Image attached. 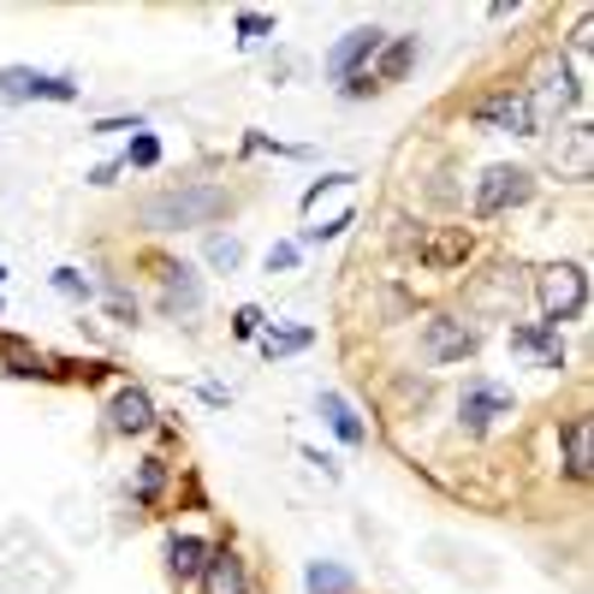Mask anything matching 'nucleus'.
I'll list each match as a JSON object with an SVG mask.
<instances>
[{"instance_id":"obj_1","label":"nucleus","mask_w":594,"mask_h":594,"mask_svg":"<svg viewBox=\"0 0 594 594\" xmlns=\"http://www.w3.org/2000/svg\"><path fill=\"white\" fill-rule=\"evenodd\" d=\"M143 226L149 232H191V226H214L221 214H232V191L221 184H172L143 202Z\"/></svg>"},{"instance_id":"obj_2","label":"nucleus","mask_w":594,"mask_h":594,"mask_svg":"<svg viewBox=\"0 0 594 594\" xmlns=\"http://www.w3.org/2000/svg\"><path fill=\"white\" fill-rule=\"evenodd\" d=\"M60 583H66L60 559H54L31 529L0 535V594H54Z\"/></svg>"},{"instance_id":"obj_3","label":"nucleus","mask_w":594,"mask_h":594,"mask_svg":"<svg viewBox=\"0 0 594 594\" xmlns=\"http://www.w3.org/2000/svg\"><path fill=\"white\" fill-rule=\"evenodd\" d=\"M535 298H541V327H559V322H576L589 310V273L576 262H553L535 273Z\"/></svg>"},{"instance_id":"obj_4","label":"nucleus","mask_w":594,"mask_h":594,"mask_svg":"<svg viewBox=\"0 0 594 594\" xmlns=\"http://www.w3.org/2000/svg\"><path fill=\"white\" fill-rule=\"evenodd\" d=\"M482 132H505V137H535V101L524 90H494V96H482L475 101V113H470Z\"/></svg>"},{"instance_id":"obj_5","label":"nucleus","mask_w":594,"mask_h":594,"mask_svg":"<svg viewBox=\"0 0 594 594\" xmlns=\"http://www.w3.org/2000/svg\"><path fill=\"white\" fill-rule=\"evenodd\" d=\"M500 416H512V393H505L500 381H487V374L463 381V393H458V428L463 434H487Z\"/></svg>"},{"instance_id":"obj_6","label":"nucleus","mask_w":594,"mask_h":594,"mask_svg":"<svg viewBox=\"0 0 594 594\" xmlns=\"http://www.w3.org/2000/svg\"><path fill=\"white\" fill-rule=\"evenodd\" d=\"M529 191H535V179L524 167H487L482 184H475V214H505L517 202H529Z\"/></svg>"},{"instance_id":"obj_7","label":"nucleus","mask_w":594,"mask_h":594,"mask_svg":"<svg viewBox=\"0 0 594 594\" xmlns=\"http://www.w3.org/2000/svg\"><path fill=\"white\" fill-rule=\"evenodd\" d=\"M0 96H7V101H78V83L54 78V71L7 66V71H0Z\"/></svg>"},{"instance_id":"obj_8","label":"nucleus","mask_w":594,"mask_h":594,"mask_svg":"<svg viewBox=\"0 0 594 594\" xmlns=\"http://www.w3.org/2000/svg\"><path fill=\"white\" fill-rule=\"evenodd\" d=\"M423 345H428L434 363H463V357H475L482 333L463 327L458 315H428V322H423Z\"/></svg>"},{"instance_id":"obj_9","label":"nucleus","mask_w":594,"mask_h":594,"mask_svg":"<svg viewBox=\"0 0 594 594\" xmlns=\"http://www.w3.org/2000/svg\"><path fill=\"white\" fill-rule=\"evenodd\" d=\"M553 172L571 184H589L594 179V132L589 125H571V132L553 137Z\"/></svg>"},{"instance_id":"obj_10","label":"nucleus","mask_w":594,"mask_h":594,"mask_svg":"<svg viewBox=\"0 0 594 594\" xmlns=\"http://www.w3.org/2000/svg\"><path fill=\"white\" fill-rule=\"evenodd\" d=\"M470 250H475V238L463 226H440V232H428V238H416V256H423V268H434V273L463 268Z\"/></svg>"},{"instance_id":"obj_11","label":"nucleus","mask_w":594,"mask_h":594,"mask_svg":"<svg viewBox=\"0 0 594 594\" xmlns=\"http://www.w3.org/2000/svg\"><path fill=\"white\" fill-rule=\"evenodd\" d=\"M381 42H386V31H374V24H363V31H345V42L327 54V78H357L363 60L381 54Z\"/></svg>"},{"instance_id":"obj_12","label":"nucleus","mask_w":594,"mask_h":594,"mask_svg":"<svg viewBox=\"0 0 594 594\" xmlns=\"http://www.w3.org/2000/svg\"><path fill=\"white\" fill-rule=\"evenodd\" d=\"M161 303H167V315H197L202 310V280H197V268H184V262H167L161 268Z\"/></svg>"},{"instance_id":"obj_13","label":"nucleus","mask_w":594,"mask_h":594,"mask_svg":"<svg viewBox=\"0 0 594 594\" xmlns=\"http://www.w3.org/2000/svg\"><path fill=\"white\" fill-rule=\"evenodd\" d=\"M512 351H517V357H535L541 369H564L559 327H512Z\"/></svg>"},{"instance_id":"obj_14","label":"nucleus","mask_w":594,"mask_h":594,"mask_svg":"<svg viewBox=\"0 0 594 594\" xmlns=\"http://www.w3.org/2000/svg\"><path fill=\"white\" fill-rule=\"evenodd\" d=\"M108 416H113V428H120V434L155 428V404H149V393H143V386H125V393H113Z\"/></svg>"},{"instance_id":"obj_15","label":"nucleus","mask_w":594,"mask_h":594,"mask_svg":"<svg viewBox=\"0 0 594 594\" xmlns=\"http://www.w3.org/2000/svg\"><path fill=\"white\" fill-rule=\"evenodd\" d=\"M202 564H209V541H197V535H172L167 541V571L179 576V583H197Z\"/></svg>"},{"instance_id":"obj_16","label":"nucleus","mask_w":594,"mask_h":594,"mask_svg":"<svg viewBox=\"0 0 594 594\" xmlns=\"http://www.w3.org/2000/svg\"><path fill=\"white\" fill-rule=\"evenodd\" d=\"M564 458H571L576 482H589V475H594V423H589V416H571V428H564Z\"/></svg>"},{"instance_id":"obj_17","label":"nucleus","mask_w":594,"mask_h":594,"mask_svg":"<svg viewBox=\"0 0 594 594\" xmlns=\"http://www.w3.org/2000/svg\"><path fill=\"white\" fill-rule=\"evenodd\" d=\"M322 416H327V428L339 434L345 446H363V440H369V428L357 423V411H351V404H345L339 393H322Z\"/></svg>"},{"instance_id":"obj_18","label":"nucleus","mask_w":594,"mask_h":594,"mask_svg":"<svg viewBox=\"0 0 594 594\" xmlns=\"http://www.w3.org/2000/svg\"><path fill=\"white\" fill-rule=\"evenodd\" d=\"M202 576H209V594H244V564L232 553H209Z\"/></svg>"},{"instance_id":"obj_19","label":"nucleus","mask_w":594,"mask_h":594,"mask_svg":"<svg viewBox=\"0 0 594 594\" xmlns=\"http://www.w3.org/2000/svg\"><path fill=\"white\" fill-rule=\"evenodd\" d=\"M303 583H310V594H351V589H357V576L345 571V564H327V559H315Z\"/></svg>"},{"instance_id":"obj_20","label":"nucleus","mask_w":594,"mask_h":594,"mask_svg":"<svg viewBox=\"0 0 594 594\" xmlns=\"http://www.w3.org/2000/svg\"><path fill=\"white\" fill-rule=\"evenodd\" d=\"M0 357H7V374H36V381H48V374H54V369L31 351V345H19V339L0 345Z\"/></svg>"},{"instance_id":"obj_21","label":"nucleus","mask_w":594,"mask_h":594,"mask_svg":"<svg viewBox=\"0 0 594 594\" xmlns=\"http://www.w3.org/2000/svg\"><path fill=\"white\" fill-rule=\"evenodd\" d=\"M238 262H244V244L232 238V232H214V238H209V268L214 273H232Z\"/></svg>"},{"instance_id":"obj_22","label":"nucleus","mask_w":594,"mask_h":594,"mask_svg":"<svg viewBox=\"0 0 594 594\" xmlns=\"http://www.w3.org/2000/svg\"><path fill=\"white\" fill-rule=\"evenodd\" d=\"M315 333L310 327H292V333H262V357H292V351H303Z\"/></svg>"},{"instance_id":"obj_23","label":"nucleus","mask_w":594,"mask_h":594,"mask_svg":"<svg viewBox=\"0 0 594 594\" xmlns=\"http://www.w3.org/2000/svg\"><path fill=\"white\" fill-rule=\"evenodd\" d=\"M411 60H416V36H399L393 48L381 54V78H404V71H411Z\"/></svg>"},{"instance_id":"obj_24","label":"nucleus","mask_w":594,"mask_h":594,"mask_svg":"<svg viewBox=\"0 0 594 594\" xmlns=\"http://www.w3.org/2000/svg\"><path fill=\"white\" fill-rule=\"evenodd\" d=\"M125 161H132V167H155V161H161V143H155L149 132H137L132 149H125Z\"/></svg>"},{"instance_id":"obj_25","label":"nucleus","mask_w":594,"mask_h":594,"mask_svg":"<svg viewBox=\"0 0 594 594\" xmlns=\"http://www.w3.org/2000/svg\"><path fill=\"white\" fill-rule=\"evenodd\" d=\"M54 292H66V298H90V280H83L78 268H54Z\"/></svg>"},{"instance_id":"obj_26","label":"nucleus","mask_w":594,"mask_h":594,"mask_svg":"<svg viewBox=\"0 0 594 594\" xmlns=\"http://www.w3.org/2000/svg\"><path fill=\"white\" fill-rule=\"evenodd\" d=\"M238 36L262 42V36H273V19H262V12H238Z\"/></svg>"},{"instance_id":"obj_27","label":"nucleus","mask_w":594,"mask_h":594,"mask_svg":"<svg viewBox=\"0 0 594 594\" xmlns=\"http://www.w3.org/2000/svg\"><path fill=\"white\" fill-rule=\"evenodd\" d=\"M232 333H238V339H256V333H262V310H256V303H244V310L232 315Z\"/></svg>"},{"instance_id":"obj_28","label":"nucleus","mask_w":594,"mask_h":594,"mask_svg":"<svg viewBox=\"0 0 594 594\" xmlns=\"http://www.w3.org/2000/svg\"><path fill=\"white\" fill-rule=\"evenodd\" d=\"M345 226H351V214H339V221H322V226H303V244H327V238H339Z\"/></svg>"},{"instance_id":"obj_29","label":"nucleus","mask_w":594,"mask_h":594,"mask_svg":"<svg viewBox=\"0 0 594 594\" xmlns=\"http://www.w3.org/2000/svg\"><path fill=\"white\" fill-rule=\"evenodd\" d=\"M155 487H161V458H149V463H143V475H137V494L143 500H149Z\"/></svg>"},{"instance_id":"obj_30","label":"nucleus","mask_w":594,"mask_h":594,"mask_svg":"<svg viewBox=\"0 0 594 594\" xmlns=\"http://www.w3.org/2000/svg\"><path fill=\"white\" fill-rule=\"evenodd\" d=\"M298 262V244H273L268 250V268H292Z\"/></svg>"},{"instance_id":"obj_31","label":"nucleus","mask_w":594,"mask_h":594,"mask_svg":"<svg viewBox=\"0 0 594 594\" xmlns=\"http://www.w3.org/2000/svg\"><path fill=\"white\" fill-rule=\"evenodd\" d=\"M0 280H7V262H0Z\"/></svg>"}]
</instances>
